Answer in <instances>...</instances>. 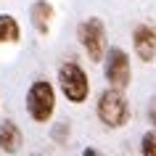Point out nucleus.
I'll use <instances>...</instances> for the list:
<instances>
[{"instance_id":"nucleus-1","label":"nucleus","mask_w":156,"mask_h":156,"mask_svg":"<svg viewBox=\"0 0 156 156\" xmlns=\"http://www.w3.org/2000/svg\"><path fill=\"white\" fill-rule=\"evenodd\" d=\"M98 119L106 124V127H114V130H119V127L127 124V119H130V103H127V98L122 95V90L111 87V90L101 93V98H98Z\"/></svg>"},{"instance_id":"nucleus-2","label":"nucleus","mask_w":156,"mask_h":156,"mask_svg":"<svg viewBox=\"0 0 156 156\" xmlns=\"http://www.w3.org/2000/svg\"><path fill=\"white\" fill-rule=\"evenodd\" d=\"M27 111L34 122H48L56 111V93L53 85L45 80H34L32 87L27 90Z\"/></svg>"},{"instance_id":"nucleus-3","label":"nucleus","mask_w":156,"mask_h":156,"mask_svg":"<svg viewBox=\"0 0 156 156\" xmlns=\"http://www.w3.org/2000/svg\"><path fill=\"white\" fill-rule=\"evenodd\" d=\"M58 82H61V93L66 95L69 103H85L87 93H90V80L82 72V66H77L74 61H66L58 69Z\"/></svg>"},{"instance_id":"nucleus-4","label":"nucleus","mask_w":156,"mask_h":156,"mask_svg":"<svg viewBox=\"0 0 156 156\" xmlns=\"http://www.w3.org/2000/svg\"><path fill=\"white\" fill-rule=\"evenodd\" d=\"M77 40L87 50L90 61H103L106 58V27H103V21L98 16L85 19L77 27Z\"/></svg>"},{"instance_id":"nucleus-5","label":"nucleus","mask_w":156,"mask_h":156,"mask_svg":"<svg viewBox=\"0 0 156 156\" xmlns=\"http://www.w3.org/2000/svg\"><path fill=\"white\" fill-rule=\"evenodd\" d=\"M103 74H106V80L111 87L116 90H124L132 80V69H130V58L124 53L122 48H108L106 58H103Z\"/></svg>"},{"instance_id":"nucleus-6","label":"nucleus","mask_w":156,"mask_h":156,"mask_svg":"<svg viewBox=\"0 0 156 156\" xmlns=\"http://www.w3.org/2000/svg\"><path fill=\"white\" fill-rule=\"evenodd\" d=\"M132 48H135L140 61L151 64L156 58V29L148 27V24L135 27V32H132Z\"/></svg>"},{"instance_id":"nucleus-7","label":"nucleus","mask_w":156,"mask_h":156,"mask_svg":"<svg viewBox=\"0 0 156 156\" xmlns=\"http://www.w3.org/2000/svg\"><path fill=\"white\" fill-rule=\"evenodd\" d=\"M21 148V130L13 119H5L0 124V151L5 154H16Z\"/></svg>"},{"instance_id":"nucleus-8","label":"nucleus","mask_w":156,"mask_h":156,"mask_svg":"<svg viewBox=\"0 0 156 156\" xmlns=\"http://www.w3.org/2000/svg\"><path fill=\"white\" fill-rule=\"evenodd\" d=\"M29 16H32V24H34V29H37L40 34L50 32V19H53V5H50V3L37 0V3L32 5V11H29Z\"/></svg>"},{"instance_id":"nucleus-9","label":"nucleus","mask_w":156,"mask_h":156,"mask_svg":"<svg viewBox=\"0 0 156 156\" xmlns=\"http://www.w3.org/2000/svg\"><path fill=\"white\" fill-rule=\"evenodd\" d=\"M19 21L11 13H0V45L3 42H16L19 40Z\"/></svg>"},{"instance_id":"nucleus-10","label":"nucleus","mask_w":156,"mask_h":156,"mask_svg":"<svg viewBox=\"0 0 156 156\" xmlns=\"http://www.w3.org/2000/svg\"><path fill=\"white\" fill-rule=\"evenodd\" d=\"M140 154L143 156H156V132H146L140 140Z\"/></svg>"},{"instance_id":"nucleus-11","label":"nucleus","mask_w":156,"mask_h":156,"mask_svg":"<svg viewBox=\"0 0 156 156\" xmlns=\"http://www.w3.org/2000/svg\"><path fill=\"white\" fill-rule=\"evenodd\" d=\"M148 119H151V124L156 127V95L151 98V103H148Z\"/></svg>"},{"instance_id":"nucleus-12","label":"nucleus","mask_w":156,"mask_h":156,"mask_svg":"<svg viewBox=\"0 0 156 156\" xmlns=\"http://www.w3.org/2000/svg\"><path fill=\"white\" fill-rule=\"evenodd\" d=\"M82 156H101V154L95 151V148H85V151H82Z\"/></svg>"}]
</instances>
